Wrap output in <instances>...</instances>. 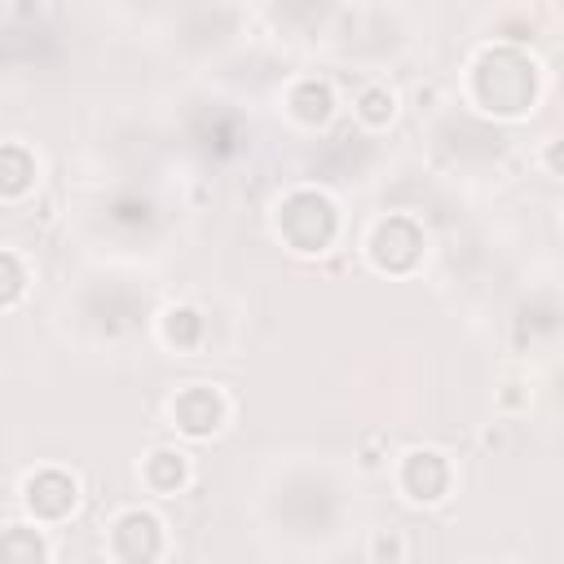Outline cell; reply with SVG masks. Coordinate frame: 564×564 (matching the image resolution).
<instances>
[{"mask_svg": "<svg viewBox=\"0 0 564 564\" xmlns=\"http://www.w3.org/2000/svg\"><path fill=\"white\" fill-rule=\"evenodd\" d=\"M348 480L339 471H330L326 463H295L286 471H278L264 489V511L273 533H282L286 542L300 546H322L339 538V524L348 516Z\"/></svg>", "mask_w": 564, "mask_h": 564, "instance_id": "cell-1", "label": "cell"}]
</instances>
